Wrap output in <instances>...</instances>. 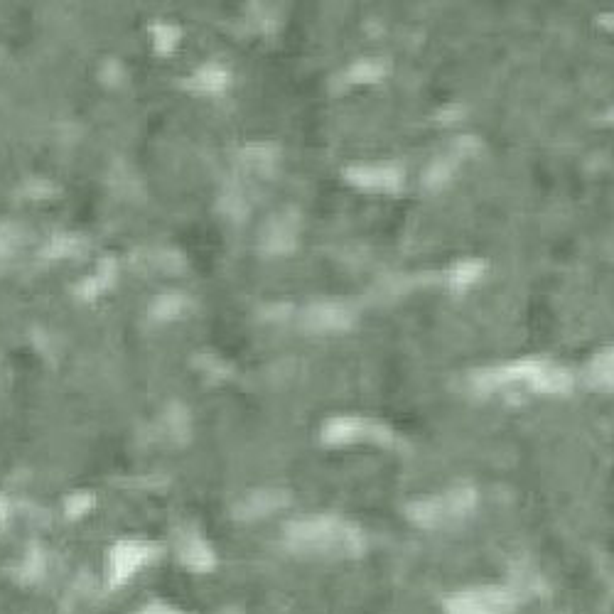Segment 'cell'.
<instances>
[{
	"label": "cell",
	"instance_id": "1",
	"mask_svg": "<svg viewBox=\"0 0 614 614\" xmlns=\"http://www.w3.org/2000/svg\"><path fill=\"white\" fill-rule=\"evenodd\" d=\"M283 541L293 556L322 560L359 558L369 546L362 526L335 514H312L290 521Z\"/></svg>",
	"mask_w": 614,
	"mask_h": 614
},
{
	"label": "cell",
	"instance_id": "2",
	"mask_svg": "<svg viewBox=\"0 0 614 614\" xmlns=\"http://www.w3.org/2000/svg\"><path fill=\"white\" fill-rule=\"evenodd\" d=\"M472 389L477 393H494L509 386H526L529 391L546 393V396H563L573 389V376L563 366L538 359H524L499 366H487L472 374Z\"/></svg>",
	"mask_w": 614,
	"mask_h": 614
},
{
	"label": "cell",
	"instance_id": "3",
	"mask_svg": "<svg viewBox=\"0 0 614 614\" xmlns=\"http://www.w3.org/2000/svg\"><path fill=\"white\" fill-rule=\"evenodd\" d=\"M477 489L470 484H457L430 497H418L408 504L406 514L413 526L428 531H443L460 526L475 514L477 509Z\"/></svg>",
	"mask_w": 614,
	"mask_h": 614
},
{
	"label": "cell",
	"instance_id": "4",
	"mask_svg": "<svg viewBox=\"0 0 614 614\" xmlns=\"http://www.w3.org/2000/svg\"><path fill=\"white\" fill-rule=\"evenodd\" d=\"M519 607V590L499 583L462 587L443 600L445 614H516Z\"/></svg>",
	"mask_w": 614,
	"mask_h": 614
},
{
	"label": "cell",
	"instance_id": "5",
	"mask_svg": "<svg viewBox=\"0 0 614 614\" xmlns=\"http://www.w3.org/2000/svg\"><path fill=\"white\" fill-rule=\"evenodd\" d=\"M320 440L327 447H344L357 443H371L381 447H396L398 435L381 420L362 416H337L330 418L320 430Z\"/></svg>",
	"mask_w": 614,
	"mask_h": 614
},
{
	"label": "cell",
	"instance_id": "6",
	"mask_svg": "<svg viewBox=\"0 0 614 614\" xmlns=\"http://www.w3.org/2000/svg\"><path fill=\"white\" fill-rule=\"evenodd\" d=\"M344 180L371 195H396L406 185L401 163H354L344 168Z\"/></svg>",
	"mask_w": 614,
	"mask_h": 614
},
{
	"label": "cell",
	"instance_id": "7",
	"mask_svg": "<svg viewBox=\"0 0 614 614\" xmlns=\"http://www.w3.org/2000/svg\"><path fill=\"white\" fill-rule=\"evenodd\" d=\"M158 556V548L148 541H118L113 543L109 551V560H106V580L109 587H121L126 585L138 570H143L145 565Z\"/></svg>",
	"mask_w": 614,
	"mask_h": 614
},
{
	"label": "cell",
	"instance_id": "8",
	"mask_svg": "<svg viewBox=\"0 0 614 614\" xmlns=\"http://www.w3.org/2000/svg\"><path fill=\"white\" fill-rule=\"evenodd\" d=\"M354 322V312L342 303H312L303 312V327L317 335L349 330Z\"/></svg>",
	"mask_w": 614,
	"mask_h": 614
},
{
	"label": "cell",
	"instance_id": "9",
	"mask_svg": "<svg viewBox=\"0 0 614 614\" xmlns=\"http://www.w3.org/2000/svg\"><path fill=\"white\" fill-rule=\"evenodd\" d=\"M177 556L180 563L192 573H212L217 568V553L207 538L197 529H185L177 538Z\"/></svg>",
	"mask_w": 614,
	"mask_h": 614
},
{
	"label": "cell",
	"instance_id": "10",
	"mask_svg": "<svg viewBox=\"0 0 614 614\" xmlns=\"http://www.w3.org/2000/svg\"><path fill=\"white\" fill-rule=\"evenodd\" d=\"M288 502L290 494L283 492V489H256V492L246 494V497L236 504L234 514L236 519L241 521H258L285 509Z\"/></svg>",
	"mask_w": 614,
	"mask_h": 614
},
{
	"label": "cell",
	"instance_id": "11",
	"mask_svg": "<svg viewBox=\"0 0 614 614\" xmlns=\"http://www.w3.org/2000/svg\"><path fill=\"white\" fill-rule=\"evenodd\" d=\"M472 145H475V138L457 140L455 148H452L450 153L428 165V170H425V175H423V185L428 187V190H438V187H443L445 182L452 177V172H455L457 165H460V160L467 158V155L475 150Z\"/></svg>",
	"mask_w": 614,
	"mask_h": 614
},
{
	"label": "cell",
	"instance_id": "12",
	"mask_svg": "<svg viewBox=\"0 0 614 614\" xmlns=\"http://www.w3.org/2000/svg\"><path fill=\"white\" fill-rule=\"evenodd\" d=\"M484 271H487V263L482 258H462V261L452 263L445 273V285L455 293L460 290H467L470 285H475L482 280Z\"/></svg>",
	"mask_w": 614,
	"mask_h": 614
},
{
	"label": "cell",
	"instance_id": "13",
	"mask_svg": "<svg viewBox=\"0 0 614 614\" xmlns=\"http://www.w3.org/2000/svg\"><path fill=\"white\" fill-rule=\"evenodd\" d=\"M231 74L229 69L222 67V64H204L199 67L190 79H187V89L199 91V94H222V91L229 86Z\"/></svg>",
	"mask_w": 614,
	"mask_h": 614
},
{
	"label": "cell",
	"instance_id": "14",
	"mask_svg": "<svg viewBox=\"0 0 614 614\" xmlns=\"http://www.w3.org/2000/svg\"><path fill=\"white\" fill-rule=\"evenodd\" d=\"M295 246V222L290 217H278L276 222L268 224L263 234V249L268 253H288Z\"/></svg>",
	"mask_w": 614,
	"mask_h": 614
},
{
	"label": "cell",
	"instance_id": "15",
	"mask_svg": "<svg viewBox=\"0 0 614 614\" xmlns=\"http://www.w3.org/2000/svg\"><path fill=\"white\" fill-rule=\"evenodd\" d=\"M587 381L597 391H614V347L605 349L592 359L587 369Z\"/></svg>",
	"mask_w": 614,
	"mask_h": 614
},
{
	"label": "cell",
	"instance_id": "16",
	"mask_svg": "<svg viewBox=\"0 0 614 614\" xmlns=\"http://www.w3.org/2000/svg\"><path fill=\"white\" fill-rule=\"evenodd\" d=\"M113 280H116V263H113V258H104V261L99 263V268H96L94 276L79 283L77 293L82 295L84 300H94L96 295H101L106 288H111Z\"/></svg>",
	"mask_w": 614,
	"mask_h": 614
},
{
	"label": "cell",
	"instance_id": "17",
	"mask_svg": "<svg viewBox=\"0 0 614 614\" xmlns=\"http://www.w3.org/2000/svg\"><path fill=\"white\" fill-rule=\"evenodd\" d=\"M386 77V64L379 59H359L344 72V82L354 86L364 84H379Z\"/></svg>",
	"mask_w": 614,
	"mask_h": 614
},
{
	"label": "cell",
	"instance_id": "18",
	"mask_svg": "<svg viewBox=\"0 0 614 614\" xmlns=\"http://www.w3.org/2000/svg\"><path fill=\"white\" fill-rule=\"evenodd\" d=\"M187 310H190V300H187L185 295L170 293V295H160V298L150 305V317L158 322H172L180 320Z\"/></svg>",
	"mask_w": 614,
	"mask_h": 614
},
{
	"label": "cell",
	"instance_id": "19",
	"mask_svg": "<svg viewBox=\"0 0 614 614\" xmlns=\"http://www.w3.org/2000/svg\"><path fill=\"white\" fill-rule=\"evenodd\" d=\"M96 506V497L91 492H74L64 499V511L69 519H82Z\"/></svg>",
	"mask_w": 614,
	"mask_h": 614
},
{
	"label": "cell",
	"instance_id": "20",
	"mask_svg": "<svg viewBox=\"0 0 614 614\" xmlns=\"http://www.w3.org/2000/svg\"><path fill=\"white\" fill-rule=\"evenodd\" d=\"M153 42H155V50L160 52V55H168L177 47V42H180V30L172 28V25H153Z\"/></svg>",
	"mask_w": 614,
	"mask_h": 614
},
{
	"label": "cell",
	"instance_id": "21",
	"mask_svg": "<svg viewBox=\"0 0 614 614\" xmlns=\"http://www.w3.org/2000/svg\"><path fill=\"white\" fill-rule=\"evenodd\" d=\"M47 253H50V256H59V258H64V256H77L79 253V239H74V236H57L55 241H52L50 244V249H47Z\"/></svg>",
	"mask_w": 614,
	"mask_h": 614
},
{
	"label": "cell",
	"instance_id": "22",
	"mask_svg": "<svg viewBox=\"0 0 614 614\" xmlns=\"http://www.w3.org/2000/svg\"><path fill=\"white\" fill-rule=\"evenodd\" d=\"M140 614H182V612L175 610V607L165 605V602H150Z\"/></svg>",
	"mask_w": 614,
	"mask_h": 614
},
{
	"label": "cell",
	"instance_id": "23",
	"mask_svg": "<svg viewBox=\"0 0 614 614\" xmlns=\"http://www.w3.org/2000/svg\"><path fill=\"white\" fill-rule=\"evenodd\" d=\"M597 23H600L605 30L614 32V10H612V13H602L600 18H597Z\"/></svg>",
	"mask_w": 614,
	"mask_h": 614
},
{
	"label": "cell",
	"instance_id": "24",
	"mask_svg": "<svg viewBox=\"0 0 614 614\" xmlns=\"http://www.w3.org/2000/svg\"><path fill=\"white\" fill-rule=\"evenodd\" d=\"M5 519H8V502H5V499H0V526L5 524Z\"/></svg>",
	"mask_w": 614,
	"mask_h": 614
},
{
	"label": "cell",
	"instance_id": "25",
	"mask_svg": "<svg viewBox=\"0 0 614 614\" xmlns=\"http://www.w3.org/2000/svg\"><path fill=\"white\" fill-rule=\"evenodd\" d=\"M605 121H607V123H612V126H614V106H612L610 111L605 113Z\"/></svg>",
	"mask_w": 614,
	"mask_h": 614
}]
</instances>
